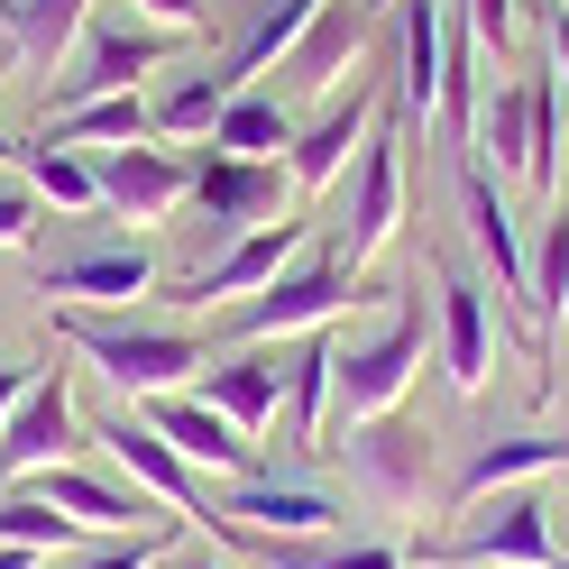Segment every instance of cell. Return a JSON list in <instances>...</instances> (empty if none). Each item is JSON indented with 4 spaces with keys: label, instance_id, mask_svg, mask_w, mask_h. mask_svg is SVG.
I'll return each mask as SVG.
<instances>
[{
    "label": "cell",
    "instance_id": "36",
    "mask_svg": "<svg viewBox=\"0 0 569 569\" xmlns=\"http://www.w3.org/2000/svg\"><path fill=\"white\" fill-rule=\"evenodd\" d=\"M450 19L478 38V56H506L515 47V0H450Z\"/></svg>",
    "mask_w": 569,
    "mask_h": 569
},
{
    "label": "cell",
    "instance_id": "5",
    "mask_svg": "<svg viewBox=\"0 0 569 569\" xmlns=\"http://www.w3.org/2000/svg\"><path fill=\"white\" fill-rule=\"evenodd\" d=\"M359 303V267L340 258V248H303L295 267H284L267 295L239 303V340H295V331H331L340 312Z\"/></svg>",
    "mask_w": 569,
    "mask_h": 569
},
{
    "label": "cell",
    "instance_id": "1",
    "mask_svg": "<svg viewBox=\"0 0 569 569\" xmlns=\"http://www.w3.org/2000/svg\"><path fill=\"white\" fill-rule=\"evenodd\" d=\"M56 340L74 349L101 386H120L129 405L174 396V386H193V377L211 368L202 331H184V322H138V312H56Z\"/></svg>",
    "mask_w": 569,
    "mask_h": 569
},
{
    "label": "cell",
    "instance_id": "35",
    "mask_svg": "<svg viewBox=\"0 0 569 569\" xmlns=\"http://www.w3.org/2000/svg\"><path fill=\"white\" fill-rule=\"evenodd\" d=\"M0 542H28V551H74L83 542V523L74 515H56L47 506V496H28V487H10V496H0Z\"/></svg>",
    "mask_w": 569,
    "mask_h": 569
},
{
    "label": "cell",
    "instance_id": "13",
    "mask_svg": "<svg viewBox=\"0 0 569 569\" xmlns=\"http://www.w3.org/2000/svg\"><path fill=\"white\" fill-rule=\"evenodd\" d=\"M303 248H312V221H295V211H284V221H258V230L221 239V258H211V267H193L174 303H202V312H211V303H248V295H267V284L295 267Z\"/></svg>",
    "mask_w": 569,
    "mask_h": 569
},
{
    "label": "cell",
    "instance_id": "27",
    "mask_svg": "<svg viewBox=\"0 0 569 569\" xmlns=\"http://www.w3.org/2000/svg\"><path fill=\"white\" fill-rule=\"evenodd\" d=\"M202 148L211 157H284L295 148V111H284L276 83H248V92H230V111H221V129Z\"/></svg>",
    "mask_w": 569,
    "mask_h": 569
},
{
    "label": "cell",
    "instance_id": "45",
    "mask_svg": "<svg viewBox=\"0 0 569 569\" xmlns=\"http://www.w3.org/2000/svg\"><path fill=\"white\" fill-rule=\"evenodd\" d=\"M560 478H569V469H560Z\"/></svg>",
    "mask_w": 569,
    "mask_h": 569
},
{
    "label": "cell",
    "instance_id": "19",
    "mask_svg": "<svg viewBox=\"0 0 569 569\" xmlns=\"http://www.w3.org/2000/svg\"><path fill=\"white\" fill-rule=\"evenodd\" d=\"M138 413H148L157 432L193 459V469H211V478H248V469H258V441H248L211 396H193V386H174V396H148Z\"/></svg>",
    "mask_w": 569,
    "mask_h": 569
},
{
    "label": "cell",
    "instance_id": "11",
    "mask_svg": "<svg viewBox=\"0 0 569 569\" xmlns=\"http://www.w3.org/2000/svg\"><path fill=\"white\" fill-rule=\"evenodd\" d=\"M83 450V413H74V368H38V386L19 396V413L0 422V496L28 487L38 469H64Z\"/></svg>",
    "mask_w": 569,
    "mask_h": 569
},
{
    "label": "cell",
    "instance_id": "18",
    "mask_svg": "<svg viewBox=\"0 0 569 569\" xmlns=\"http://www.w3.org/2000/svg\"><path fill=\"white\" fill-rule=\"evenodd\" d=\"M184 193H193V166H174V157H166V138L101 148V211H120L129 230H157Z\"/></svg>",
    "mask_w": 569,
    "mask_h": 569
},
{
    "label": "cell",
    "instance_id": "22",
    "mask_svg": "<svg viewBox=\"0 0 569 569\" xmlns=\"http://www.w3.org/2000/svg\"><path fill=\"white\" fill-rule=\"evenodd\" d=\"M441 38H450V0H396V120L441 111Z\"/></svg>",
    "mask_w": 569,
    "mask_h": 569
},
{
    "label": "cell",
    "instance_id": "23",
    "mask_svg": "<svg viewBox=\"0 0 569 569\" xmlns=\"http://www.w3.org/2000/svg\"><path fill=\"white\" fill-rule=\"evenodd\" d=\"M331 396H340V340L303 331V349L284 359V441H295V459L331 450Z\"/></svg>",
    "mask_w": 569,
    "mask_h": 569
},
{
    "label": "cell",
    "instance_id": "26",
    "mask_svg": "<svg viewBox=\"0 0 569 569\" xmlns=\"http://www.w3.org/2000/svg\"><path fill=\"white\" fill-rule=\"evenodd\" d=\"M202 396L221 405V413L239 422L248 441H258L267 422H276V405H284V359H267V349L248 340L239 359H211V368H202Z\"/></svg>",
    "mask_w": 569,
    "mask_h": 569
},
{
    "label": "cell",
    "instance_id": "15",
    "mask_svg": "<svg viewBox=\"0 0 569 569\" xmlns=\"http://www.w3.org/2000/svg\"><path fill=\"white\" fill-rule=\"evenodd\" d=\"M284 193H295V174H284V157H202L193 166V211L211 239H239L258 221H284Z\"/></svg>",
    "mask_w": 569,
    "mask_h": 569
},
{
    "label": "cell",
    "instance_id": "9",
    "mask_svg": "<svg viewBox=\"0 0 569 569\" xmlns=\"http://www.w3.org/2000/svg\"><path fill=\"white\" fill-rule=\"evenodd\" d=\"M459 211H469V248L496 267V322L532 340V239L515 230L506 174H487V157H459Z\"/></svg>",
    "mask_w": 569,
    "mask_h": 569
},
{
    "label": "cell",
    "instance_id": "25",
    "mask_svg": "<svg viewBox=\"0 0 569 569\" xmlns=\"http://www.w3.org/2000/svg\"><path fill=\"white\" fill-rule=\"evenodd\" d=\"M560 331H569V193H551L542 221H532V359L542 368Z\"/></svg>",
    "mask_w": 569,
    "mask_h": 569
},
{
    "label": "cell",
    "instance_id": "33",
    "mask_svg": "<svg viewBox=\"0 0 569 569\" xmlns=\"http://www.w3.org/2000/svg\"><path fill=\"white\" fill-rule=\"evenodd\" d=\"M174 542H184V523H148V532H101V542H74L56 551L47 569H157Z\"/></svg>",
    "mask_w": 569,
    "mask_h": 569
},
{
    "label": "cell",
    "instance_id": "29",
    "mask_svg": "<svg viewBox=\"0 0 569 569\" xmlns=\"http://www.w3.org/2000/svg\"><path fill=\"white\" fill-rule=\"evenodd\" d=\"M38 138H56V148H138V138H157V111L138 92H111V101H74V111H47V129Z\"/></svg>",
    "mask_w": 569,
    "mask_h": 569
},
{
    "label": "cell",
    "instance_id": "12",
    "mask_svg": "<svg viewBox=\"0 0 569 569\" xmlns=\"http://www.w3.org/2000/svg\"><path fill=\"white\" fill-rule=\"evenodd\" d=\"M148 284H157L148 239H92V248H56L38 295H56V312H129Z\"/></svg>",
    "mask_w": 569,
    "mask_h": 569
},
{
    "label": "cell",
    "instance_id": "14",
    "mask_svg": "<svg viewBox=\"0 0 569 569\" xmlns=\"http://www.w3.org/2000/svg\"><path fill=\"white\" fill-rule=\"evenodd\" d=\"M377 74H359L349 92H322V111H312L303 129H295V148H284V174H295L303 193H331L349 166H359V148H368V129H377Z\"/></svg>",
    "mask_w": 569,
    "mask_h": 569
},
{
    "label": "cell",
    "instance_id": "39",
    "mask_svg": "<svg viewBox=\"0 0 569 569\" xmlns=\"http://www.w3.org/2000/svg\"><path fill=\"white\" fill-rule=\"evenodd\" d=\"M28 386H38V359H0V422L19 413V396H28Z\"/></svg>",
    "mask_w": 569,
    "mask_h": 569
},
{
    "label": "cell",
    "instance_id": "32",
    "mask_svg": "<svg viewBox=\"0 0 569 569\" xmlns=\"http://www.w3.org/2000/svg\"><path fill=\"white\" fill-rule=\"evenodd\" d=\"M312 10H322V0H267V10H258V19L239 28V47H230L221 64H230L239 83H258L267 64H284V56H295V38L312 28Z\"/></svg>",
    "mask_w": 569,
    "mask_h": 569
},
{
    "label": "cell",
    "instance_id": "16",
    "mask_svg": "<svg viewBox=\"0 0 569 569\" xmlns=\"http://www.w3.org/2000/svg\"><path fill=\"white\" fill-rule=\"evenodd\" d=\"M432 331H441V377H450V396H478L487 368H496V295H487L469 267H441Z\"/></svg>",
    "mask_w": 569,
    "mask_h": 569
},
{
    "label": "cell",
    "instance_id": "37",
    "mask_svg": "<svg viewBox=\"0 0 569 569\" xmlns=\"http://www.w3.org/2000/svg\"><path fill=\"white\" fill-rule=\"evenodd\" d=\"M28 239H38V193H28V174H0V248Z\"/></svg>",
    "mask_w": 569,
    "mask_h": 569
},
{
    "label": "cell",
    "instance_id": "10",
    "mask_svg": "<svg viewBox=\"0 0 569 569\" xmlns=\"http://www.w3.org/2000/svg\"><path fill=\"white\" fill-rule=\"evenodd\" d=\"M405 230V120H377L368 129V148L359 166H349V193H340V258L349 267H368L386 239Z\"/></svg>",
    "mask_w": 569,
    "mask_h": 569
},
{
    "label": "cell",
    "instance_id": "6",
    "mask_svg": "<svg viewBox=\"0 0 569 569\" xmlns=\"http://www.w3.org/2000/svg\"><path fill=\"white\" fill-rule=\"evenodd\" d=\"M422 368V312L396 303L368 340H340V396H331V432H349V422H377L405 405V386Z\"/></svg>",
    "mask_w": 569,
    "mask_h": 569
},
{
    "label": "cell",
    "instance_id": "21",
    "mask_svg": "<svg viewBox=\"0 0 569 569\" xmlns=\"http://www.w3.org/2000/svg\"><path fill=\"white\" fill-rule=\"evenodd\" d=\"M28 496H47V506H56V515H74L83 532H148V523H174L157 496L111 487V478L74 469V459H64V469H38V478H28Z\"/></svg>",
    "mask_w": 569,
    "mask_h": 569
},
{
    "label": "cell",
    "instance_id": "24",
    "mask_svg": "<svg viewBox=\"0 0 569 569\" xmlns=\"http://www.w3.org/2000/svg\"><path fill=\"white\" fill-rule=\"evenodd\" d=\"M83 28H92V0H0V38H10L19 74H56L83 47Z\"/></svg>",
    "mask_w": 569,
    "mask_h": 569
},
{
    "label": "cell",
    "instance_id": "43",
    "mask_svg": "<svg viewBox=\"0 0 569 569\" xmlns=\"http://www.w3.org/2000/svg\"><path fill=\"white\" fill-rule=\"evenodd\" d=\"M377 10H396V0H377Z\"/></svg>",
    "mask_w": 569,
    "mask_h": 569
},
{
    "label": "cell",
    "instance_id": "30",
    "mask_svg": "<svg viewBox=\"0 0 569 569\" xmlns=\"http://www.w3.org/2000/svg\"><path fill=\"white\" fill-rule=\"evenodd\" d=\"M230 92H248L230 64H193V74H174L148 111H157V138H211L221 129V111H230Z\"/></svg>",
    "mask_w": 569,
    "mask_h": 569
},
{
    "label": "cell",
    "instance_id": "28",
    "mask_svg": "<svg viewBox=\"0 0 569 569\" xmlns=\"http://www.w3.org/2000/svg\"><path fill=\"white\" fill-rule=\"evenodd\" d=\"M496 157V174H532V74L515 83H487L478 92V129H469V157Z\"/></svg>",
    "mask_w": 569,
    "mask_h": 569
},
{
    "label": "cell",
    "instance_id": "41",
    "mask_svg": "<svg viewBox=\"0 0 569 569\" xmlns=\"http://www.w3.org/2000/svg\"><path fill=\"white\" fill-rule=\"evenodd\" d=\"M0 569H47V551H28V542H0Z\"/></svg>",
    "mask_w": 569,
    "mask_h": 569
},
{
    "label": "cell",
    "instance_id": "42",
    "mask_svg": "<svg viewBox=\"0 0 569 569\" xmlns=\"http://www.w3.org/2000/svg\"><path fill=\"white\" fill-rule=\"evenodd\" d=\"M184 569H221V560H184Z\"/></svg>",
    "mask_w": 569,
    "mask_h": 569
},
{
    "label": "cell",
    "instance_id": "31",
    "mask_svg": "<svg viewBox=\"0 0 569 569\" xmlns=\"http://www.w3.org/2000/svg\"><path fill=\"white\" fill-rule=\"evenodd\" d=\"M10 157L28 174V193L56 211H101V166H83V148H56V138H10Z\"/></svg>",
    "mask_w": 569,
    "mask_h": 569
},
{
    "label": "cell",
    "instance_id": "17",
    "mask_svg": "<svg viewBox=\"0 0 569 569\" xmlns=\"http://www.w3.org/2000/svg\"><path fill=\"white\" fill-rule=\"evenodd\" d=\"M551 469H569V441L560 432H487L469 459H459V478L441 487V506L469 515V506H487V496L532 487V478H551Z\"/></svg>",
    "mask_w": 569,
    "mask_h": 569
},
{
    "label": "cell",
    "instance_id": "7",
    "mask_svg": "<svg viewBox=\"0 0 569 569\" xmlns=\"http://www.w3.org/2000/svg\"><path fill=\"white\" fill-rule=\"evenodd\" d=\"M221 506V542H331V532L349 523L340 515V496H322L312 478H267V469H248L230 478V496H211Z\"/></svg>",
    "mask_w": 569,
    "mask_h": 569
},
{
    "label": "cell",
    "instance_id": "4",
    "mask_svg": "<svg viewBox=\"0 0 569 569\" xmlns=\"http://www.w3.org/2000/svg\"><path fill=\"white\" fill-rule=\"evenodd\" d=\"M83 441H101L111 450V469L138 487V496H157V506L174 515V523H202V532H221V506H211V487H202V469L184 450H174L148 413H101V422H83Z\"/></svg>",
    "mask_w": 569,
    "mask_h": 569
},
{
    "label": "cell",
    "instance_id": "44",
    "mask_svg": "<svg viewBox=\"0 0 569 569\" xmlns=\"http://www.w3.org/2000/svg\"><path fill=\"white\" fill-rule=\"evenodd\" d=\"M0 148H10V138H0Z\"/></svg>",
    "mask_w": 569,
    "mask_h": 569
},
{
    "label": "cell",
    "instance_id": "2",
    "mask_svg": "<svg viewBox=\"0 0 569 569\" xmlns=\"http://www.w3.org/2000/svg\"><path fill=\"white\" fill-rule=\"evenodd\" d=\"M193 28H157V19H92L83 47L47 74V111H74V101H111V92H138L148 74H166L174 56H184Z\"/></svg>",
    "mask_w": 569,
    "mask_h": 569
},
{
    "label": "cell",
    "instance_id": "8",
    "mask_svg": "<svg viewBox=\"0 0 569 569\" xmlns=\"http://www.w3.org/2000/svg\"><path fill=\"white\" fill-rule=\"evenodd\" d=\"M331 450L349 459L359 496H368V506H386V515H413L422 496H432V432H422L405 405H396V413H377V422H349Z\"/></svg>",
    "mask_w": 569,
    "mask_h": 569
},
{
    "label": "cell",
    "instance_id": "40",
    "mask_svg": "<svg viewBox=\"0 0 569 569\" xmlns=\"http://www.w3.org/2000/svg\"><path fill=\"white\" fill-rule=\"evenodd\" d=\"M551 74H560V92H569V0H551Z\"/></svg>",
    "mask_w": 569,
    "mask_h": 569
},
{
    "label": "cell",
    "instance_id": "3",
    "mask_svg": "<svg viewBox=\"0 0 569 569\" xmlns=\"http://www.w3.org/2000/svg\"><path fill=\"white\" fill-rule=\"evenodd\" d=\"M413 560H432V569H569V551L551 542V506L532 487H506L496 506H469V523L450 542H413Z\"/></svg>",
    "mask_w": 569,
    "mask_h": 569
},
{
    "label": "cell",
    "instance_id": "34",
    "mask_svg": "<svg viewBox=\"0 0 569 569\" xmlns=\"http://www.w3.org/2000/svg\"><path fill=\"white\" fill-rule=\"evenodd\" d=\"M560 148H569V92H560V74H532V174L523 184L532 193H560Z\"/></svg>",
    "mask_w": 569,
    "mask_h": 569
},
{
    "label": "cell",
    "instance_id": "20",
    "mask_svg": "<svg viewBox=\"0 0 569 569\" xmlns=\"http://www.w3.org/2000/svg\"><path fill=\"white\" fill-rule=\"evenodd\" d=\"M368 28H377V0H322L312 28L295 38V56H284V83L295 92H340V74L368 56Z\"/></svg>",
    "mask_w": 569,
    "mask_h": 569
},
{
    "label": "cell",
    "instance_id": "38",
    "mask_svg": "<svg viewBox=\"0 0 569 569\" xmlns=\"http://www.w3.org/2000/svg\"><path fill=\"white\" fill-rule=\"evenodd\" d=\"M129 19H157V28H202V0H129Z\"/></svg>",
    "mask_w": 569,
    "mask_h": 569
}]
</instances>
